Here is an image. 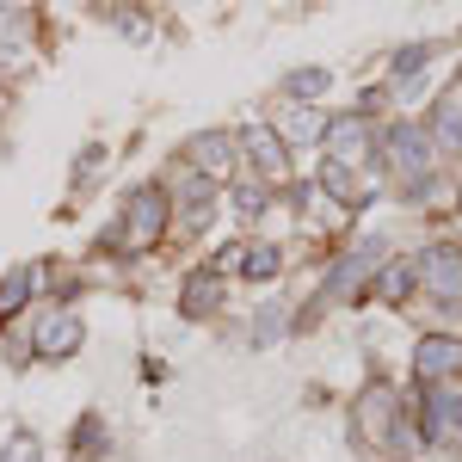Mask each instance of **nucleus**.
Here are the masks:
<instances>
[{"label": "nucleus", "instance_id": "ddd939ff", "mask_svg": "<svg viewBox=\"0 0 462 462\" xmlns=\"http://www.w3.org/2000/svg\"><path fill=\"white\" fill-rule=\"evenodd\" d=\"M278 136H284V143H315V136H327V117H320L315 106H290L284 124H278Z\"/></svg>", "mask_w": 462, "mask_h": 462}, {"label": "nucleus", "instance_id": "aec40b11", "mask_svg": "<svg viewBox=\"0 0 462 462\" xmlns=\"http://www.w3.org/2000/svg\"><path fill=\"white\" fill-rule=\"evenodd\" d=\"M0 462H43V444H37L32 431H13L6 450H0Z\"/></svg>", "mask_w": 462, "mask_h": 462}, {"label": "nucleus", "instance_id": "4468645a", "mask_svg": "<svg viewBox=\"0 0 462 462\" xmlns=\"http://www.w3.org/2000/svg\"><path fill=\"white\" fill-rule=\"evenodd\" d=\"M413 284H420V265H413V259H394L389 272H376V296H383V302H401Z\"/></svg>", "mask_w": 462, "mask_h": 462}, {"label": "nucleus", "instance_id": "4be33fe9", "mask_svg": "<svg viewBox=\"0 0 462 462\" xmlns=\"http://www.w3.org/2000/svg\"><path fill=\"white\" fill-rule=\"evenodd\" d=\"M320 185H327L333 198H357V191H352V173H346L339 161H320Z\"/></svg>", "mask_w": 462, "mask_h": 462}, {"label": "nucleus", "instance_id": "9b49d317", "mask_svg": "<svg viewBox=\"0 0 462 462\" xmlns=\"http://www.w3.org/2000/svg\"><path fill=\"white\" fill-rule=\"evenodd\" d=\"M80 339H87V333H80V320H74L69 309H62V315H50L43 327H37V352H43V357H69Z\"/></svg>", "mask_w": 462, "mask_h": 462}, {"label": "nucleus", "instance_id": "9d476101", "mask_svg": "<svg viewBox=\"0 0 462 462\" xmlns=\"http://www.w3.org/2000/svg\"><path fill=\"white\" fill-rule=\"evenodd\" d=\"M235 143H241V136H228V130L191 136V167H198V173H228V167H235Z\"/></svg>", "mask_w": 462, "mask_h": 462}, {"label": "nucleus", "instance_id": "0eeeda50", "mask_svg": "<svg viewBox=\"0 0 462 462\" xmlns=\"http://www.w3.org/2000/svg\"><path fill=\"white\" fill-rule=\"evenodd\" d=\"M241 148H247V161H253V167H259L265 179H290L284 136H278L272 124H253V130H241Z\"/></svg>", "mask_w": 462, "mask_h": 462}, {"label": "nucleus", "instance_id": "f3484780", "mask_svg": "<svg viewBox=\"0 0 462 462\" xmlns=\"http://www.w3.org/2000/svg\"><path fill=\"white\" fill-rule=\"evenodd\" d=\"M431 130H438V148H444V154H462V106H457V99H444V106H438Z\"/></svg>", "mask_w": 462, "mask_h": 462}, {"label": "nucleus", "instance_id": "423d86ee", "mask_svg": "<svg viewBox=\"0 0 462 462\" xmlns=\"http://www.w3.org/2000/svg\"><path fill=\"white\" fill-rule=\"evenodd\" d=\"M457 370H462V339L426 333V339L413 346V376H420V383H444V376H457Z\"/></svg>", "mask_w": 462, "mask_h": 462}, {"label": "nucleus", "instance_id": "f257e3e1", "mask_svg": "<svg viewBox=\"0 0 462 462\" xmlns=\"http://www.w3.org/2000/svg\"><path fill=\"white\" fill-rule=\"evenodd\" d=\"M389 265V235H370V241H357L333 272H327V284H320V302H352L357 290L370 284L376 272Z\"/></svg>", "mask_w": 462, "mask_h": 462}, {"label": "nucleus", "instance_id": "f8f14e48", "mask_svg": "<svg viewBox=\"0 0 462 462\" xmlns=\"http://www.w3.org/2000/svg\"><path fill=\"white\" fill-rule=\"evenodd\" d=\"M179 309H185L191 320H204L210 309H222V284H216V272H191L185 290H179Z\"/></svg>", "mask_w": 462, "mask_h": 462}, {"label": "nucleus", "instance_id": "6ab92c4d", "mask_svg": "<svg viewBox=\"0 0 462 462\" xmlns=\"http://www.w3.org/2000/svg\"><path fill=\"white\" fill-rule=\"evenodd\" d=\"M284 339V302H265L253 315V346H278Z\"/></svg>", "mask_w": 462, "mask_h": 462}, {"label": "nucleus", "instance_id": "412c9836", "mask_svg": "<svg viewBox=\"0 0 462 462\" xmlns=\"http://www.w3.org/2000/svg\"><path fill=\"white\" fill-rule=\"evenodd\" d=\"M99 444H106V426H99V420H80V431H74V457H99Z\"/></svg>", "mask_w": 462, "mask_h": 462}, {"label": "nucleus", "instance_id": "20e7f679", "mask_svg": "<svg viewBox=\"0 0 462 462\" xmlns=\"http://www.w3.org/2000/svg\"><path fill=\"white\" fill-rule=\"evenodd\" d=\"M376 161L394 167V173L413 185V179L431 173V136H426V130H413V124H394L389 136H383V154H376Z\"/></svg>", "mask_w": 462, "mask_h": 462}, {"label": "nucleus", "instance_id": "dca6fc26", "mask_svg": "<svg viewBox=\"0 0 462 462\" xmlns=\"http://www.w3.org/2000/svg\"><path fill=\"white\" fill-rule=\"evenodd\" d=\"M278 272H284V253L278 247H241V278L265 284V278H278Z\"/></svg>", "mask_w": 462, "mask_h": 462}, {"label": "nucleus", "instance_id": "f03ea898", "mask_svg": "<svg viewBox=\"0 0 462 462\" xmlns=\"http://www.w3.org/2000/svg\"><path fill=\"white\" fill-rule=\"evenodd\" d=\"M357 431L376 438L389 457H407V450H413V438H407V426H401V401H394L383 383L364 389V401H357Z\"/></svg>", "mask_w": 462, "mask_h": 462}, {"label": "nucleus", "instance_id": "7ed1b4c3", "mask_svg": "<svg viewBox=\"0 0 462 462\" xmlns=\"http://www.w3.org/2000/svg\"><path fill=\"white\" fill-rule=\"evenodd\" d=\"M161 235H167V191H161V185H143V191L130 198V210H124V247L148 253Z\"/></svg>", "mask_w": 462, "mask_h": 462}, {"label": "nucleus", "instance_id": "a211bd4d", "mask_svg": "<svg viewBox=\"0 0 462 462\" xmlns=\"http://www.w3.org/2000/svg\"><path fill=\"white\" fill-rule=\"evenodd\" d=\"M327 87H333V74H327V69H290L284 74V93H290V99H320Z\"/></svg>", "mask_w": 462, "mask_h": 462}, {"label": "nucleus", "instance_id": "39448f33", "mask_svg": "<svg viewBox=\"0 0 462 462\" xmlns=\"http://www.w3.org/2000/svg\"><path fill=\"white\" fill-rule=\"evenodd\" d=\"M420 284L438 296V309H462V247H426L420 253Z\"/></svg>", "mask_w": 462, "mask_h": 462}, {"label": "nucleus", "instance_id": "b1692460", "mask_svg": "<svg viewBox=\"0 0 462 462\" xmlns=\"http://www.w3.org/2000/svg\"><path fill=\"white\" fill-rule=\"evenodd\" d=\"M259 210H265V191H259V185H241V191H235V216H247V222H253Z\"/></svg>", "mask_w": 462, "mask_h": 462}, {"label": "nucleus", "instance_id": "2eb2a0df", "mask_svg": "<svg viewBox=\"0 0 462 462\" xmlns=\"http://www.w3.org/2000/svg\"><path fill=\"white\" fill-rule=\"evenodd\" d=\"M32 284H37V265H19V272H6V278H0V315L25 309V302H32Z\"/></svg>", "mask_w": 462, "mask_h": 462}, {"label": "nucleus", "instance_id": "5701e85b", "mask_svg": "<svg viewBox=\"0 0 462 462\" xmlns=\"http://www.w3.org/2000/svg\"><path fill=\"white\" fill-rule=\"evenodd\" d=\"M431 62V43H407V50H394V74H420Z\"/></svg>", "mask_w": 462, "mask_h": 462}, {"label": "nucleus", "instance_id": "6e6552de", "mask_svg": "<svg viewBox=\"0 0 462 462\" xmlns=\"http://www.w3.org/2000/svg\"><path fill=\"white\" fill-rule=\"evenodd\" d=\"M420 438H426V444H450V438H457V426H462V401L450 389H431L426 401H420Z\"/></svg>", "mask_w": 462, "mask_h": 462}, {"label": "nucleus", "instance_id": "1a4fd4ad", "mask_svg": "<svg viewBox=\"0 0 462 462\" xmlns=\"http://www.w3.org/2000/svg\"><path fill=\"white\" fill-rule=\"evenodd\" d=\"M327 161H339V167H352V161H364L370 154V124H364V111H346V117H333L327 124Z\"/></svg>", "mask_w": 462, "mask_h": 462}]
</instances>
